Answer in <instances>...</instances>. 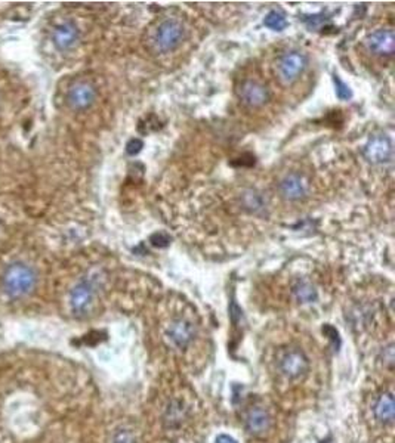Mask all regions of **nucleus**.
I'll use <instances>...</instances> for the list:
<instances>
[{
    "label": "nucleus",
    "mask_w": 395,
    "mask_h": 443,
    "mask_svg": "<svg viewBox=\"0 0 395 443\" xmlns=\"http://www.w3.org/2000/svg\"><path fill=\"white\" fill-rule=\"evenodd\" d=\"M36 273L26 263L15 261L6 268L2 277V289L12 298L29 296L36 287Z\"/></svg>",
    "instance_id": "f257e3e1"
},
{
    "label": "nucleus",
    "mask_w": 395,
    "mask_h": 443,
    "mask_svg": "<svg viewBox=\"0 0 395 443\" xmlns=\"http://www.w3.org/2000/svg\"><path fill=\"white\" fill-rule=\"evenodd\" d=\"M185 35V29L176 19H166L159 24L157 30L153 35L154 49L160 54H167L183 43Z\"/></svg>",
    "instance_id": "f03ea898"
},
{
    "label": "nucleus",
    "mask_w": 395,
    "mask_h": 443,
    "mask_svg": "<svg viewBox=\"0 0 395 443\" xmlns=\"http://www.w3.org/2000/svg\"><path fill=\"white\" fill-rule=\"evenodd\" d=\"M308 59L301 52H287L284 54L275 65V73L283 85H292L305 71Z\"/></svg>",
    "instance_id": "7ed1b4c3"
},
{
    "label": "nucleus",
    "mask_w": 395,
    "mask_h": 443,
    "mask_svg": "<svg viewBox=\"0 0 395 443\" xmlns=\"http://www.w3.org/2000/svg\"><path fill=\"white\" fill-rule=\"evenodd\" d=\"M237 93L240 101L250 108H258V106L265 105L270 101L268 89L254 80L242 83V86L237 89Z\"/></svg>",
    "instance_id": "20e7f679"
},
{
    "label": "nucleus",
    "mask_w": 395,
    "mask_h": 443,
    "mask_svg": "<svg viewBox=\"0 0 395 443\" xmlns=\"http://www.w3.org/2000/svg\"><path fill=\"white\" fill-rule=\"evenodd\" d=\"M97 98V90L88 81H77L68 90L67 101L71 108L86 110Z\"/></svg>",
    "instance_id": "39448f33"
},
{
    "label": "nucleus",
    "mask_w": 395,
    "mask_h": 443,
    "mask_svg": "<svg viewBox=\"0 0 395 443\" xmlns=\"http://www.w3.org/2000/svg\"><path fill=\"white\" fill-rule=\"evenodd\" d=\"M280 368L286 377L299 378L308 373L309 362L308 357L301 351L292 349L283 355L280 361Z\"/></svg>",
    "instance_id": "423d86ee"
},
{
    "label": "nucleus",
    "mask_w": 395,
    "mask_h": 443,
    "mask_svg": "<svg viewBox=\"0 0 395 443\" xmlns=\"http://www.w3.org/2000/svg\"><path fill=\"white\" fill-rule=\"evenodd\" d=\"M95 287L91 281L79 282L70 294V305L76 315L86 314L93 303Z\"/></svg>",
    "instance_id": "0eeeda50"
},
{
    "label": "nucleus",
    "mask_w": 395,
    "mask_h": 443,
    "mask_svg": "<svg viewBox=\"0 0 395 443\" xmlns=\"http://www.w3.org/2000/svg\"><path fill=\"white\" fill-rule=\"evenodd\" d=\"M367 49L375 55H392L395 49V35L389 29L376 30L364 39Z\"/></svg>",
    "instance_id": "6e6552de"
},
{
    "label": "nucleus",
    "mask_w": 395,
    "mask_h": 443,
    "mask_svg": "<svg viewBox=\"0 0 395 443\" xmlns=\"http://www.w3.org/2000/svg\"><path fill=\"white\" fill-rule=\"evenodd\" d=\"M392 145L387 136H375L364 147V157L373 164L387 163L391 159Z\"/></svg>",
    "instance_id": "1a4fd4ad"
},
{
    "label": "nucleus",
    "mask_w": 395,
    "mask_h": 443,
    "mask_svg": "<svg viewBox=\"0 0 395 443\" xmlns=\"http://www.w3.org/2000/svg\"><path fill=\"white\" fill-rule=\"evenodd\" d=\"M52 42L58 51H70L79 42V29L73 22H63L55 27L52 33Z\"/></svg>",
    "instance_id": "9d476101"
},
{
    "label": "nucleus",
    "mask_w": 395,
    "mask_h": 443,
    "mask_svg": "<svg viewBox=\"0 0 395 443\" xmlns=\"http://www.w3.org/2000/svg\"><path fill=\"white\" fill-rule=\"evenodd\" d=\"M167 335L172 340V343L178 347H185L191 343L194 337V327L187 319H176L172 322V325L167 330Z\"/></svg>",
    "instance_id": "9b49d317"
},
{
    "label": "nucleus",
    "mask_w": 395,
    "mask_h": 443,
    "mask_svg": "<svg viewBox=\"0 0 395 443\" xmlns=\"http://www.w3.org/2000/svg\"><path fill=\"white\" fill-rule=\"evenodd\" d=\"M271 426V418L267 411L261 408L250 410L246 417V430L254 436L265 435Z\"/></svg>",
    "instance_id": "f8f14e48"
},
{
    "label": "nucleus",
    "mask_w": 395,
    "mask_h": 443,
    "mask_svg": "<svg viewBox=\"0 0 395 443\" xmlns=\"http://www.w3.org/2000/svg\"><path fill=\"white\" fill-rule=\"evenodd\" d=\"M280 189H281V194L287 200H301L307 193L304 181L296 175L284 177L280 184Z\"/></svg>",
    "instance_id": "ddd939ff"
},
{
    "label": "nucleus",
    "mask_w": 395,
    "mask_h": 443,
    "mask_svg": "<svg viewBox=\"0 0 395 443\" xmlns=\"http://www.w3.org/2000/svg\"><path fill=\"white\" fill-rule=\"evenodd\" d=\"M375 415L380 423L392 424L394 421V398L389 392L382 393L375 405Z\"/></svg>",
    "instance_id": "4468645a"
},
{
    "label": "nucleus",
    "mask_w": 395,
    "mask_h": 443,
    "mask_svg": "<svg viewBox=\"0 0 395 443\" xmlns=\"http://www.w3.org/2000/svg\"><path fill=\"white\" fill-rule=\"evenodd\" d=\"M293 294L297 298V302L301 303H311L317 298L316 289L308 281H299L293 287Z\"/></svg>",
    "instance_id": "2eb2a0df"
},
{
    "label": "nucleus",
    "mask_w": 395,
    "mask_h": 443,
    "mask_svg": "<svg viewBox=\"0 0 395 443\" xmlns=\"http://www.w3.org/2000/svg\"><path fill=\"white\" fill-rule=\"evenodd\" d=\"M263 26L274 31H283L289 24H287L286 18L281 14H279V12L271 10L265 17V19H263Z\"/></svg>",
    "instance_id": "dca6fc26"
},
{
    "label": "nucleus",
    "mask_w": 395,
    "mask_h": 443,
    "mask_svg": "<svg viewBox=\"0 0 395 443\" xmlns=\"http://www.w3.org/2000/svg\"><path fill=\"white\" fill-rule=\"evenodd\" d=\"M184 405L181 402H172L166 411V421L171 423V426H173L175 421L181 423L184 418Z\"/></svg>",
    "instance_id": "f3484780"
},
{
    "label": "nucleus",
    "mask_w": 395,
    "mask_h": 443,
    "mask_svg": "<svg viewBox=\"0 0 395 443\" xmlns=\"http://www.w3.org/2000/svg\"><path fill=\"white\" fill-rule=\"evenodd\" d=\"M333 81L334 86H336V97L341 101H350L353 98V90L350 89V86L346 85L345 81H342L338 74H333Z\"/></svg>",
    "instance_id": "a211bd4d"
},
{
    "label": "nucleus",
    "mask_w": 395,
    "mask_h": 443,
    "mask_svg": "<svg viewBox=\"0 0 395 443\" xmlns=\"http://www.w3.org/2000/svg\"><path fill=\"white\" fill-rule=\"evenodd\" d=\"M150 243L154 245V247H159V248H164L171 244V236L164 234V232H155L151 235L150 238Z\"/></svg>",
    "instance_id": "6ab92c4d"
},
{
    "label": "nucleus",
    "mask_w": 395,
    "mask_h": 443,
    "mask_svg": "<svg viewBox=\"0 0 395 443\" xmlns=\"http://www.w3.org/2000/svg\"><path fill=\"white\" fill-rule=\"evenodd\" d=\"M142 148H144V142H142L141 139L135 138V139H130V140L127 142L126 152H127L129 155H137Z\"/></svg>",
    "instance_id": "aec40b11"
},
{
    "label": "nucleus",
    "mask_w": 395,
    "mask_h": 443,
    "mask_svg": "<svg viewBox=\"0 0 395 443\" xmlns=\"http://www.w3.org/2000/svg\"><path fill=\"white\" fill-rule=\"evenodd\" d=\"M323 15H313V17H307V18H304V22L307 24L308 26V29H318V26H321L323 22H325L326 19H323L321 18Z\"/></svg>",
    "instance_id": "412c9836"
},
{
    "label": "nucleus",
    "mask_w": 395,
    "mask_h": 443,
    "mask_svg": "<svg viewBox=\"0 0 395 443\" xmlns=\"http://www.w3.org/2000/svg\"><path fill=\"white\" fill-rule=\"evenodd\" d=\"M230 316H231L234 324H237L238 319L242 318V309L237 306L235 302H231V306H230Z\"/></svg>",
    "instance_id": "4be33fe9"
},
{
    "label": "nucleus",
    "mask_w": 395,
    "mask_h": 443,
    "mask_svg": "<svg viewBox=\"0 0 395 443\" xmlns=\"http://www.w3.org/2000/svg\"><path fill=\"white\" fill-rule=\"evenodd\" d=\"M132 439L127 433H118L114 439V443H130Z\"/></svg>",
    "instance_id": "5701e85b"
},
{
    "label": "nucleus",
    "mask_w": 395,
    "mask_h": 443,
    "mask_svg": "<svg viewBox=\"0 0 395 443\" xmlns=\"http://www.w3.org/2000/svg\"><path fill=\"white\" fill-rule=\"evenodd\" d=\"M215 443H237V440L233 439L231 436L221 435V436H218V439H217V442H215Z\"/></svg>",
    "instance_id": "b1692460"
},
{
    "label": "nucleus",
    "mask_w": 395,
    "mask_h": 443,
    "mask_svg": "<svg viewBox=\"0 0 395 443\" xmlns=\"http://www.w3.org/2000/svg\"><path fill=\"white\" fill-rule=\"evenodd\" d=\"M321 443H330V442H329V440H325V442H321Z\"/></svg>",
    "instance_id": "393cba45"
}]
</instances>
